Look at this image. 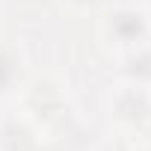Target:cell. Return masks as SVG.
<instances>
[{"mask_svg":"<svg viewBox=\"0 0 151 151\" xmlns=\"http://www.w3.org/2000/svg\"><path fill=\"white\" fill-rule=\"evenodd\" d=\"M107 39L110 45H116L119 50H139L148 45L151 39V15L136 9V6H119L107 15L104 21Z\"/></svg>","mask_w":151,"mask_h":151,"instance_id":"obj_1","label":"cell"},{"mask_svg":"<svg viewBox=\"0 0 151 151\" xmlns=\"http://www.w3.org/2000/svg\"><path fill=\"white\" fill-rule=\"evenodd\" d=\"M116 116L124 124H142L151 119V86L145 80H130L119 86L116 101H113Z\"/></svg>","mask_w":151,"mask_h":151,"instance_id":"obj_2","label":"cell"},{"mask_svg":"<svg viewBox=\"0 0 151 151\" xmlns=\"http://www.w3.org/2000/svg\"><path fill=\"white\" fill-rule=\"evenodd\" d=\"M27 110H30L36 119H42V122H53V119H59L62 110H65V95H62V89L53 86V83H39L36 89H30Z\"/></svg>","mask_w":151,"mask_h":151,"instance_id":"obj_3","label":"cell"},{"mask_svg":"<svg viewBox=\"0 0 151 151\" xmlns=\"http://www.w3.org/2000/svg\"><path fill=\"white\" fill-rule=\"evenodd\" d=\"M18 80H21V62H18L15 47L0 45V98L15 92Z\"/></svg>","mask_w":151,"mask_h":151,"instance_id":"obj_4","label":"cell"},{"mask_svg":"<svg viewBox=\"0 0 151 151\" xmlns=\"http://www.w3.org/2000/svg\"><path fill=\"white\" fill-rule=\"evenodd\" d=\"M136 151H151V139H148V142H142V145H139Z\"/></svg>","mask_w":151,"mask_h":151,"instance_id":"obj_5","label":"cell"},{"mask_svg":"<svg viewBox=\"0 0 151 151\" xmlns=\"http://www.w3.org/2000/svg\"><path fill=\"white\" fill-rule=\"evenodd\" d=\"M77 3H98V0H77Z\"/></svg>","mask_w":151,"mask_h":151,"instance_id":"obj_6","label":"cell"},{"mask_svg":"<svg viewBox=\"0 0 151 151\" xmlns=\"http://www.w3.org/2000/svg\"><path fill=\"white\" fill-rule=\"evenodd\" d=\"M148 3H151V0H148Z\"/></svg>","mask_w":151,"mask_h":151,"instance_id":"obj_7","label":"cell"}]
</instances>
